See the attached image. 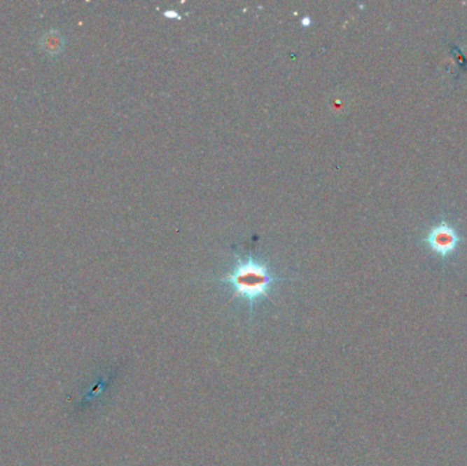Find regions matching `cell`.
<instances>
[{
	"mask_svg": "<svg viewBox=\"0 0 467 466\" xmlns=\"http://www.w3.org/2000/svg\"><path fill=\"white\" fill-rule=\"evenodd\" d=\"M254 242L256 241H253L248 256H237L231 270L218 279L220 283L231 287L235 299L248 302L250 322L253 320L257 302L270 296L275 283L288 279L276 275L265 261L254 257Z\"/></svg>",
	"mask_w": 467,
	"mask_h": 466,
	"instance_id": "1",
	"label": "cell"
},
{
	"mask_svg": "<svg viewBox=\"0 0 467 466\" xmlns=\"http://www.w3.org/2000/svg\"><path fill=\"white\" fill-rule=\"evenodd\" d=\"M426 242L436 253L447 257L458 247L459 234L447 220L442 219L429 230L426 234Z\"/></svg>",
	"mask_w": 467,
	"mask_h": 466,
	"instance_id": "2",
	"label": "cell"
}]
</instances>
